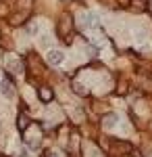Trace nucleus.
Wrapping results in <instances>:
<instances>
[{
	"instance_id": "obj_6",
	"label": "nucleus",
	"mask_w": 152,
	"mask_h": 157,
	"mask_svg": "<svg viewBox=\"0 0 152 157\" xmlns=\"http://www.w3.org/2000/svg\"><path fill=\"white\" fill-rule=\"evenodd\" d=\"M115 124H117V115H106L104 117V128H115Z\"/></svg>"
},
{
	"instance_id": "obj_10",
	"label": "nucleus",
	"mask_w": 152,
	"mask_h": 157,
	"mask_svg": "<svg viewBox=\"0 0 152 157\" xmlns=\"http://www.w3.org/2000/svg\"><path fill=\"white\" fill-rule=\"evenodd\" d=\"M131 157H140V153H138V151L133 153V149H131Z\"/></svg>"
},
{
	"instance_id": "obj_5",
	"label": "nucleus",
	"mask_w": 152,
	"mask_h": 157,
	"mask_svg": "<svg viewBox=\"0 0 152 157\" xmlns=\"http://www.w3.org/2000/svg\"><path fill=\"white\" fill-rule=\"evenodd\" d=\"M11 88H13L11 82L2 80V82H0V94H4V97H11V94H13V90H11Z\"/></svg>"
},
{
	"instance_id": "obj_3",
	"label": "nucleus",
	"mask_w": 152,
	"mask_h": 157,
	"mask_svg": "<svg viewBox=\"0 0 152 157\" xmlns=\"http://www.w3.org/2000/svg\"><path fill=\"white\" fill-rule=\"evenodd\" d=\"M113 147L117 149L119 153H131V145H129V143H125V140H115V143H113Z\"/></svg>"
},
{
	"instance_id": "obj_7",
	"label": "nucleus",
	"mask_w": 152,
	"mask_h": 157,
	"mask_svg": "<svg viewBox=\"0 0 152 157\" xmlns=\"http://www.w3.org/2000/svg\"><path fill=\"white\" fill-rule=\"evenodd\" d=\"M27 15H29V13H21V15H15V17L11 19V23H13V25H19V23H23V19L27 17Z\"/></svg>"
},
{
	"instance_id": "obj_2",
	"label": "nucleus",
	"mask_w": 152,
	"mask_h": 157,
	"mask_svg": "<svg viewBox=\"0 0 152 157\" xmlns=\"http://www.w3.org/2000/svg\"><path fill=\"white\" fill-rule=\"evenodd\" d=\"M27 126H29V117H27L25 113H21V115L17 117V130H19V132H25Z\"/></svg>"
},
{
	"instance_id": "obj_4",
	"label": "nucleus",
	"mask_w": 152,
	"mask_h": 157,
	"mask_svg": "<svg viewBox=\"0 0 152 157\" xmlns=\"http://www.w3.org/2000/svg\"><path fill=\"white\" fill-rule=\"evenodd\" d=\"M38 97H40V101H42V103H50V101H52V90L44 86V88H40Z\"/></svg>"
},
{
	"instance_id": "obj_8",
	"label": "nucleus",
	"mask_w": 152,
	"mask_h": 157,
	"mask_svg": "<svg viewBox=\"0 0 152 157\" xmlns=\"http://www.w3.org/2000/svg\"><path fill=\"white\" fill-rule=\"evenodd\" d=\"M73 88H75V92H77V94H88V88H83L81 84H75Z\"/></svg>"
},
{
	"instance_id": "obj_1",
	"label": "nucleus",
	"mask_w": 152,
	"mask_h": 157,
	"mask_svg": "<svg viewBox=\"0 0 152 157\" xmlns=\"http://www.w3.org/2000/svg\"><path fill=\"white\" fill-rule=\"evenodd\" d=\"M48 63L50 65H60L63 61H65V55L60 52V50H48Z\"/></svg>"
},
{
	"instance_id": "obj_9",
	"label": "nucleus",
	"mask_w": 152,
	"mask_h": 157,
	"mask_svg": "<svg viewBox=\"0 0 152 157\" xmlns=\"http://www.w3.org/2000/svg\"><path fill=\"white\" fill-rule=\"evenodd\" d=\"M46 157H59V155H56L54 151H46Z\"/></svg>"
}]
</instances>
